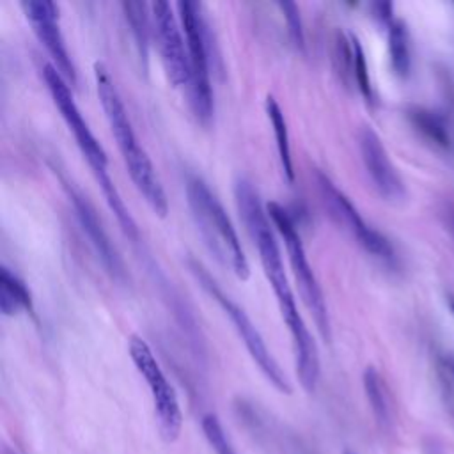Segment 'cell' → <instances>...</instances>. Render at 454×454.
I'll return each instance as SVG.
<instances>
[{
    "label": "cell",
    "mask_w": 454,
    "mask_h": 454,
    "mask_svg": "<svg viewBox=\"0 0 454 454\" xmlns=\"http://www.w3.org/2000/svg\"><path fill=\"white\" fill-rule=\"evenodd\" d=\"M364 390H365L367 401L372 408V413H374L376 420L381 426L388 424V420H390V404H388L387 387H385V381H383L381 374L372 365H369L364 371Z\"/></svg>",
    "instance_id": "obj_19"
},
{
    "label": "cell",
    "mask_w": 454,
    "mask_h": 454,
    "mask_svg": "<svg viewBox=\"0 0 454 454\" xmlns=\"http://www.w3.org/2000/svg\"><path fill=\"white\" fill-rule=\"evenodd\" d=\"M358 147L364 167L378 193L387 200H401L404 197V183L390 161L381 138L372 128L364 126L360 129Z\"/></svg>",
    "instance_id": "obj_13"
},
{
    "label": "cell",
    "mask_w": 454,
    "mask_h": 454,
    "mask_svg": "<svg viewBox=\"0 0 454 454\" xmlns=\"http://www.w3.org/2000/svg\"><path fill=\"white\" fill-rule=\"evenodd\" d=\"M0 310L4 316L18 312L34 314V300L27 284L9 268H0Z\"/></svg>",
    "instance_id": "obj_15"
},
{
    "label": "cell",
    "mask_w": 454,
    "mask_h": 454,
    "mask_svg": "<svg viewBox=\"0 0 454 454\" xmlns=\"http://www.w3.org/2000/svg\"><path fill=\"white\" fill-rule=\"evenodd\" d=\"M388 55L394 73L406 78L411 67V48L408 27L403 20H394L388 27Z\"/></svg>",
    "instance_id": "obj_17"
},
{
    "label": "cell",
    "mask_w": 454,
    "mask_h": 454,
    "mask_svg": "<svg viewBox=\"0 0 454 454\" xmlns=\"http://www.w3.org/2000/svg\"><path fill=\"white\" fill-rule=\"evenodd\" d=\"M179 23L184 34L188 50L190 80L186 85L188 103L197 121L207 126L213 119L215 99L209 78V55H211V32L202 12V5L190 0L176 4Z\"/></svg>",
    "instance_id": "obj_5"
},
{
    "label": "cell",
    "mask_w": 454,
    "mask_h": 454,
    "mask_svg": "<svg viewBox=\"0 0 454 454\" xmlns=\"http://www.w3.org/2000/svg\"><path fill=\"white\" fill-rule=\"evenodd\" d=\"M408 119L417 131H420L427 140L436 145H449V129L443 115L424 106H411L408 110Z\"/></svg>",
    "instance_id": "obj_18"
},
{
    "label": "cell",
    "mask_w": 454,
    "mask_h": 454,
    "mask_svg": "<svg viewBox=\"0 0 454 454\" xmlns=\"http://www.w3.org/2000/svg\"><path fill=\"white\" fill-rule=\"evenodd\" d=\"M94 80L98 89V98L110 124L112 135L117 142V147L122 154L124 165L129 172V177L137 190L142 193L149 207L161 218L168 213V200L161 181L154 170L151 158L145 149L140 145L131 121L128 117L126 106L121 99V94L114 83V78L103 62H94Z\"/></svg>",
    "instance_id": "obj_2"
},
{
    "label": "cell",
    "mask_w": 454,
    "mask_h": 454,
    "mask_svg": "<svg viewBox=\"0 0 454 454\" xmlns=\"http://www.w3.org/2000/svg\"><path fill=\"white\" fill-rule=\"evenodd\" d=\"M128 353L138 374L149 387L161 436L167 442L177 440L183 427L181 406L177 401V394L167 380L151 346L140 335H131L128 340Z\"/></svg>",
    "instance_id": "obj_8"
},
{
    "label": "cell",
    "mask_w": 454,
    "mask_h": 454,
    "mask_svg": "<svg viewBox=\"0 0 454 454\" xmlns=\"http://www.w3.org/2000/svg\"><path fill=\"white\" fill-rule=\"evenodd\" d=\"M21 9L39 43L53 59L57 71L67 83L76 85V67L71 60L59 25V5L51 0H25L21 2Z\"/></svg>",
    "instance_id": "obj_12"
},
{
    "label": "cell",
    "mask_w": 454,
    "mask_h": 454,
    "mask_svg": "<svg viewBox=\"0 0 454 454\" xmlns=\"http://www.w3.org/2000/svg\"><path fill=\"white\" fill-rule=\"evenodd\" d=\"M266 211H268V216H270L271 223L275 225L280 238L284 239L287 257H289V264H291L294 280L298 284L301 300H303L305 307L309 309V312L312 314L319 335L328 342L330 337H332L328 307H326L321 286L316 278V273H314V270H312V266L307 259L305 247L301 243V236L296 229L294 218L282 204L273 202V200L266 204Z\"/></svg>",
    "instance_id": "obj_6"
},
{
    "label": "cell",
    "mask_w": 454,
    "mask_h": 454,
    "mask_svg": "<svg viewBox=\"0 0 454 454\" xmlns=\"http://www.w3.org/2000/svg\"><path fill=\"white\" fill-rule=\"evenodd\" d=\"M333 67L344 85L355 83L353 80V43L351 34L346 35L342 30H335L333 34V50H332Z\"/></svg>",
    "instance_id": "obj_20"
},
{
    "label": "cell",
    "mask_w": 454,
    "mask_h": 454,
    "mask_svg": "<svg viewBox=\"0 0 454 454\" xmlns=\"http://www.w3.org/2000/svg\"><path fill=\"white\" fill-rule=\"evenodd\" d=\"M316 181H317L323 202L328 209V215L333 218V222L342 229H346L356 239V243L371 255L383 259L387 262L394 261V248L390 241L362 218V215L353 206V202L346 197V193H342L335 186V183L319 170L316 172Z\"/></svg>",
    "instance_id": "obj_9"
},
{
    "label": "cell",
    "mask_w": 454,
    "mask_h": 454,
    "mask_svg": "<svg viewBox=\"0 0 454 454\" xmlns=\"http://www.w3.org/2000/svg\"><path fill=\"white\" fill-rule=\"evenodd\" d=\"M351 43H353V80H355L360 94L367 101H372V87H371L369 67H367L364 48H362L358 37L353 34H351Z\"/></svg>",
    "instance_id": "obj_21"
},
{
    "label": "cell",
    "mask_w": 454,
    "mask_h": 454,
    "mask_svg": "<svg viewBox=\"0 0 454 454\" xmlns=\"http://www.w3.org/2000/svg\"><path fill=\"white\" fill-rule=\"evenodd\" d=\"M277 7L284 14L291 43L294 44L296 50L303 51L305 50V32H303V23H301V16H300L298 5L294 2H278Z\"/></svg>",
    "instance_id": "obj_22"
},
{
    "label": "cell",
    "mask_w": 454,
    "mask_h": 454,
    "mask_svg": "<svg viewBox=\"0 0 454 454\" xmlns=\"http://www.w3.org/2000/svg\"><path fill=\"white\" fill-rule=\"evenodd\" d=\"M234 199L241 216V222L257 248L259 261L262 271L275 293L282 319L287 325V330L293 339L294 360H296V374L300 385L305 392L312 394L319 381V351L312 333L309 332L301 314L298 312V305L284 270L280 248L277 236L271 227V220L268 216L266 207L261 204V197L254 184L247 177H238L234 183Z\"/></svg>",
    "instance_id": "obj_1"
},
{
    "label": "cell",
    "mask_w": 454,
    "mask_h": 454,
    "mask_svg": "<svg viewBox=\"0 0 454 454\" xmlns=\"http://www.w3.org/2000/svg\"><path fill=\"white\" fill-rule=\"evenodd\" d=\"M186 200L207 248L216 255L218 261L227 264L239 280H248L250 264L243 252L239 236L222 202L202 177H188Z\"/></svg>",
    "instance_id": "obj_4"
},
{
    "label": "cell",
    "mask_w": 454,
    "mask_h": 454,
    "mask_svg": "<svg viewBox=\"0 0 454 454\" xmlns=\"http://www.w3.org/2000/svg\"><path fill=\"white\" fill-rule=\"evenodd\" d=\"M202 431L209 442V445L215 449L216 454H236L225 436V431L218 420L216 415L206 413L202 417Z\"/></svg>",
    "instance_id": "obj_23"
},
{
    "label": "cell",
    "mask_w": 454,
    "mask_h": 454,
    "mask_svg": "<svg viewBox=\"0 0 454 454\" xmlns=\"http://www.w3.org/2000/svg\"><path fill=\"white\" fill-rule=\"evenodd\" d=\"M442 381H443V388H445V397H447V404L454 413V371L445 364L443 367V374H442Z\"/></svg>",
    "instance_id": "obj_25"
},
{
    "label": "cell",
    "mask_w": 454,
    "mask_h": 454,
    "mask_svg": "<svg viewBox=\"0 0 454 454\" xmlns=\"http://www.w3.org/2000/svg\"><path fill=\"white\" fill-rule=\"evenodd\" d=\"M445 222H447V229L454 234V206H449L445 211Z\"/></svg>",
    "instance_id": "obj_26"
},
{
    "label": "cell",
    "mask_w": 454,
    "mask_h": 454,
    "mask_svg": "<svg viewBox=\"0 0 454 454\" xmlns=\"http://www.w3.org/2000/svg\"><path fill=\"white\" fill-rule=\"evenodd\" d=\"M43 80H44V83L50 90V96H51L55 106L59 108L64 122L67 124L69 131L73 133L80 153L87 160L98 184L101 186V192L106 199V204L112 209V213L115 215L122 232L131 239H138V227H137L129 209L126 207L112 176L108 174L106 151L98 142V138L92 135L87 121L83 119L78 105L74 103L69 83L64 80V76L57 71V67L53 64H44L43 66Z\"/></svg>",
    "instance_id": "obj_3"
},
{
    "label": "cell",
    "mask_w": 454,
    "mask_h": 454,
    "mask_svg": "<svg viewBox=\"0 0 454 454\" xmlns=\"http://www.w3.org/2000/svg\"><path fill=\"white\" fill-rule=\"evenodd\" d=\"M190 273L195 277V280L199 282V286L220 305V309L225 312V316H229L231 323L234 325L238 335L241 337L250 358L257 364V367L261 369V372L266 376V380L282 394H291V385L284 374V371L280 369V365L277 364V360L273 358V355L270 353L262 335L259 333V330L255 328V325L250 321V317L247 316V312L231 298L227 296L222 287L216 284V280L211 277V273L207 271V268L199 262L197 259L190 257L186 261Z\"/></svg>",
    "instance_id": "obj_7"
},
{
    "label": "cell",
    "mask_w": 454,
    "mask_h": 454,
    "mask_svg": "<svg viewBox=\"0 0 454 454\" xmlns=\"http://www.w3.org/2000/svg\"><path fill=\"white\" fill-rule=\"evenodd\" d=\"M371 11H372V16L380 23H383L387 27H390V23L394 21L392 20V4L390 2H376V4L371 5Z\"/></svg>",
    "instance_id": "obj_24"
},
{
    "label": "cell",
    "mask_w": 454,
    "mask_h": 454,
    "mask_svg": "<svg viewBox=\"0 0 454 454\" xmlns=\"http://www.w3.org/2000/svg\"><path fill=\"white\" fill-rule=\"evenodd\" d=\"M264 110L270 119V124L275 133V144H277V153L282 167V174L289 184L294 183V168H293V156H291V144H289V131H287V122L286 115L278 105V101L268 94L264 99Z\"/></svg>",
    "instance_id": "obj_16"
},
{
    "label": "cell",
    "mask_w": 454,
    "mask_h": 454,
    "mask_svg": "<svg viewBox=\"0 0 454 454\" xmlns=\"http://www.w3.org/2000/svg\"><path fill=\"white\" fill-rule=\"evenodd\" d=\"M151 14L153 34L167 80L174 87H186L190 80V66L181 23L176 20L172 5L163 0L151 4Z\"/></svg>",
    "instance_id": "obj_11"
},
{
    "label": "cell",
    "mask_w": 454,
    "mask_h": 454,
    "mask_svg": "<svg viewBox=\"0 0 454 454\" xmlns=\"http://www.w3.org/2000/svg\"><path fill=\"white\" fill-rule=\"evenodd\" d=\"M344 454H353V452H351V450H346V452H344Z\"/></svg>",
    "instance_id": "obj_28"
},
{
    "label": "cell",
    "mask_w": 454,
    "mask_h": 454,
    "mask_svg": "<svg viewBox=\"0 0 454 454\" xmlns=\"http://www.w3.org/2000/svg\"><path fill=\"white\" fill-rule=\"evenodd\" d=\"M50 167H51L53 174L59 177V181L74 209L78 223H80L82 231L85 232L87 239L90 241V245L94 247L103 268L114 280L126 282L124 262H122L119 252L115 250V247L112 245V241L96 213V207L92 206L89 197L73 183V179H69V176L64 172V168H60L55 163H50Z\"/></svg>",
    "instance_id": "obj_10"
},
{
    "label": "cell",
    "mask_w": 454,
    "mask_h": 454,
    "mask_svg": "<svg viewBox=\"0 0 454 454\" xmlns=\"http://www.w3.org/2000/svg\"><path fill=\"white\" fill-rule=\"evenodd\" d=\"M450 309H452V312H454V301H452V303H450Z\"/></svg>",
    "instance_id": "obj_27"
},
{
    "label": "cell",
    "mask_w": 454,
    "mask_h": 454,
    "mask_svg": "<svg viewBox=\"0 0 454 454\" xmlns=\"http://www.w3.org/2000/svg\"><path fill=\"white\" fill-rule=\"evenodd\" d=\"M124 18L128 21L140 64L144 71L149 67V41H151V30H153V14L151 5L140 0H126L121 4Z\"/></svg>",
    "instance_id": "obj_14"
}]
</instances>
